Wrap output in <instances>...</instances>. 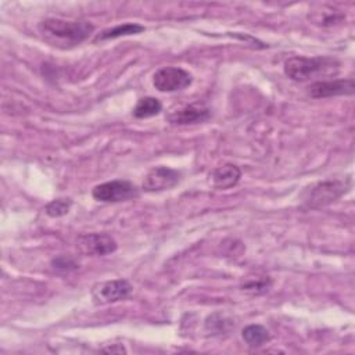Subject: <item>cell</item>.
<instances>
[{
	"mask_svg": "<svg viewBox=\"0 0 355 355\" xmlns=\"http://www.w3.org/2000/svg\"><path fill=\"white\" fill-rule=\"evenodd\" d=\"M37 28L49 43L61 47L76 46L94 31L89 21H67L61 18H46Z\"/></svg>",
	"mask_w": 355,
	"mask_h": 355,
	"instance_id": "1",
	"label": "cell"
},
{
	"mask_svg": "<svg viewBox=\"0 0 355 355\" xmlns=\"http://www.w3.org/2000/svg\"><path fill=\"white\" fill-rule=\"evenodd\" d=\"M144 26L140 24H122V25H116L114 28L105 29L103 31L100 35L96 36V42L98 40H108V39H116L121 36H128V35H136L140 32H144Z\"/></svg>",
	"mask_w": 355,
	"mask_h": 355,
	"instance_id": "15",
	"label": "cell"
},
{
	"mask_svg": "<svg viewBox=\"0 0 355 355\" xmlns=\"http://www.w3.org/2000/svg\"><path fill=\"white\" fill-rule=\"evenodd\" d=\"M234 326V323L223 316L222 313H212L211 316L207 318L205 320V329L208 331H211L212 334H220V333H226L227 330H230Z\"/></svg>",
	"mask_w": 355,
	"mask_h": 355,
	"instance_id": "16",
	"label": "cell"
},
{
	"mask_svg": "<svg viewBox=\"0 0 355 355\" xmlns=\"http://www.w3.org/2000/svg\"><path fill=\"white\" fill-rule=\"evenodd\" d=\"M103 351H105V352H126V349L121 345L119 348H115V347H110V348H104Z\"/></svg>",
	"mask_w": 355,
	"mask_h": 355,
	"instance_id": "20",
	"label": "cell"
},
{
	"mask_svg": "<svg viewBox=\"0 0 355 355\" xmlns=\"http://www.w3.org/2000/svg\"><path fill=\"white\" fill-rule=\"evenodd\" d=\"M340 72V61L327 57H290L284 62V73L294 82H306L313 78L336 76Z\"/></svg>",
	"mask_w": 355,
	"mask_h": 355,
	"instance_id": "2",
	"label": "cell"
},
{
	"mask_svg": "<svg viewBox=\"0 0 355 355\" xmlns=\"http://www.w3.org/2000/svg\"><path fill=\"white\" fill-rule=\"evenodd\" d=\"M193 82V76L183 68L164 67L153 76V85L158 92L171 93L186 89Z\"/></svg>",
	"mask_w": 355,
	"mask_h": 355,
	"instance_id": "5",
	"label": "cell"
},
{
	"mask_svg": "<svg viewBox=\"0 0 355 355\" xmlns=\"http://www.w3.org/2000/svg\"><path fill=\"white\" fill-rule=\"evenodd\" d=\"M270 284H272L270 279L261 277V279H255V280H248L247 283H244L241 286V288L247 293H251V294H262V293L269 290Z\"/></svg>",
	"mask_w": 355,
	"mask_h": 355,
	"instance_id": "18",
	"label": "cell"
},
{
	"mask_svg": "<svg viewBox=\"0 0 355 355\" xmlns=\"http://www.w3.org/2000/svg\"><path fill=\"white\" fill-rule=\"evenodd\" d=\"M308 19L322 28H327V26H333L336 24H340L344 19V14L330 6L326 4H320L316 8L309 10L308 14Z\"/></svg>",
	"mask_w": 355,
	"mask_h": 355,
	"instance_id": "11",
	"label": "cell"
},
{
	"mask_svg": "<svg viewBox=\"0 0 355 355\" xmlns=\"http://www.w3.org/2000/svg\"><path fill=\"white\" fill-rule=\"evenodd\" d=\"M130 291L132 284L126 279H114L96 284L92 290V298L96 305H105L125 300Z\"/></svg>",
	"mask_w": 355,
	"mask_h": 355,
	"instance_id": "6",
	"label": "cell"
},
{
	"mask_svg": "<svg viewBox=\"0 0 355 355\" xmlns=\"http://www.w3.org/2000/svg\"><path fill=\"white\" fill-rule=\"evenodd\" d=\"M212 178V184L216 189H230L233 186H236L241 178V171L237 165L233 164H226L222 166H218L216 169H214V172L211 173Z\"/></svg>",
	"mask_w": 355,
	"mask_h": 355,
	"instance_id": "12",
	"label": "cell"
},
{
	"mask_svg": "<svg viewBox=\"0 0 355 355\" xmlns=\"http://www.w3.org/2000/svg\"><path fill=\"white\" fill-rule=\"evenodd\" d=\"M51 265L54 266V269L57 270H64V272H69V270H73L78 268L76 262L72 259V258H68L65 255H61L55 259H53Z\"/></svg>",
	"mask_w": 355,
	"mask_h": 355,
	"instance_id": "19",
	"label": "cell"
},
{
	"mask_svg": "<svg viewBox=\"0 0 355 355\" xmlns=\"http://www.w3.org/2000/svg\"><path fill=\"white\" fill-rule=\"evenodd\" d=\"M92 196L101 202H121L139 197V189L132 182L119 179L94 186Z\"/></svg>",
	"mask_w": 355,
	"mask_h": 355,
	"instance_id": "4",
	"label": "cell"
},
{
	"mask_svg": "<svg viewBox=\"0 0 355 355\" xmlns=\"http://www.w3.org/2000/svg\"><path fill=\"white\" fill-rule=\"evenodd\" d=\"M354 89H355V82L352 78L334 79V80H318L308 86V94L313 98L351 96L354 94Z\"/></svg>",
	"mask_w": 355,
	"mask_h": 355,
	"instance_id": "9",
	"label": "cell"
},
{
	"mask_svg": "<svg viewBox=\"0 0 355 355\" xmlns=\"http://www.w3.org/2000/svg\"><path fill=\"white\" fill-rule=\"evenodd\" d=\"M349 189V180H324L308 187L302 193L306 208H322L338 200Z\"/></svg>",
	"mask_w": 355,
	"mask_h": 355,
	"instance_id": "3",
	"label": "cell"
},
{
	"mask_svg": "<svg viewBox=\"0 0 355 355\" xmlns=\"http://www.w3.org/2000/svg\"><path fill=\"white\" fill-rule=\"evenodd\" d=\"M241 337L252 348L261 347L262 344L268 343L272 338L269 330L262 324H248V326H245L241 331Z\"/></svg>",
	"mask_w": 355,
	"mask_h": 355,
	"instance_id": "13",
	"label": "cell"
},
{
	"mask_svg": "<svg viewBox=\"0 0 355 355\" xmlns=\"http://www.w3.org/2000/svg\"><path fill=\"white\" fill-rule=\"evenodd\" d=\"M71 205H72V201L69 198H57V200H53L50 201L44 211L51 218H58V216H64L69 212L71 209Z\"/></svg>",
	"mask_w": 355,
	"mask_h": 355,
	"instance_id": "17",
	"label": "cell"
},
{
	"mask_svg": "<svg viewBox=\"0 0 355 355\" xmlns=\"http://www.w3.org/2000/svg\"><path fill=\"white\" fill-rule=\"evenodd\" d=\"M162 110V104L158 98L147 96V97H141L139 98V101L136 103L132 114L135 118L139 119H144V118H150L154 115H158Z\"/></svg>",
	"mask_w": 355,
	"mask_h": 355,
	"instance_id": "14",
	"label": "cell"
},
{
	"mask_svg": "<svg viewBox=\"0 0 355 355\" xmlns=\"http://www.w3.org/2000/svg\"><path fill=\"white\" fill-rule=\"evenodd\" d=\"M182 179V173L168 166H155L148 171L143 180V190L147 193H158L175 187Z\"/></svg>",
	"mask_w": 355,
	"mask_h": 355,
	"instance_id": "7",
	"label": "cell"
},
{
	"mask_svg": "<svg viewBox=\"0 0 355 355\" xmlns=\"http://www.w3.org/2000/svg\"><path fill=\"white\" fill-rule=\"evenodd\" d=\"M211 116V110L205 107L204 104L194 103L184 105L176 111H172L168 114L166 119L172 125H191V123H200L205 122Z\"/></svg>",
	"mask_w": 355,
	"mask_h": 355,
	"instance_id": "10",
	"label": "cell"
},
{
	"mask_svg": "<svg viewBox=\"0 0 355 355\" xmlns=\"http://www.w3.org/2000/svg\"><path fill=\"white\" fill-rule=\"evenodd\" d=\"M78 248L85 255H108L116 251V241L107 233H89L78 239Z\"/></svg>",
	"mask_w": 355,
	"mask_h": 355,
	"instance_id": "8",
	"label": "cell"
}]
</instances>
